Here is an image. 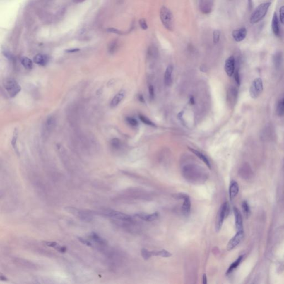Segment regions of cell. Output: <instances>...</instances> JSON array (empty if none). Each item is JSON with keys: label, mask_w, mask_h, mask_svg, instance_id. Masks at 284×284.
Listing matches in <instances>:
<instances>
[{"label": "cell", "mask_w": 284, "mask_h": 284, "mask_svg": "<svg viewBox=\"0 0 284 284\" xmlns=\"http://www.w3.org/2000/svg\"><path fill=\"white\" fill-rule=\"evenodd\" d=\"M182 174L184 178L192 184H201L208 178V174L201 167L189 164L185 165L182 168Z\"/></svg>", "instance_id": "cell-1"}, {"label": "cell", "mask_w": 284, "mask_h": 284, "mask_svg": "<svg viewBox=\"0 0 284 284\" xmlns=\"http://www.w3.org/2000/svg\"><path fill=\"white\" fill-rule=\"evenodd\" d=\"M160 18L165 28L170 31H172L174 26L173 16L172 12L167 7L163 6L161 8Z\"/></svg>", "instance_id": "cell-2"}, {"label": "cell", "mask_w": 284, "mask_h": 284, "mask_svg": "<svg viewBox=\"0 0 284 284\" xmlns=\"http://www.w3.org/2000/svg\"><path fill=\"white\" fill-rule=\"evenodd\" d=\"M230 206L228 202H225L221 205L218 212L215 221V230L217 232L221 230L225 219L229 214Z\"/></svg>", "instance_id": "cell-3"}, {"label": "cell", "mask_w": 284, "mask_h": 284, "mask_svg": "<svg viewBox=\"0 0 284 284\" xmlns=\"http://www.w3.org/2000/svg\"><path fill=\"white\" fill-rule=\"evenodd\" d=\"M270 5V2H266L261 4L259 6L250 17V22L254 24L261 21L266 15Z\"/></svg>", "instance_id": "cell-4"}, {"label": "cell", "mask_w": 284, "mask_h": 284, "mask_svg": "<svg viewBox=\"0 0 284 284\" xmlns=\"http://www.w3.org/2000/svg\"><path fill=\"white\" fill-rule=\"evenodd\" d=\"M3 85L11 97H15L21 90V87L16 80L8 78L4 80Z\"/></svg>", "instance_id": "cell-5"}, {"label": "cell", "mask_w": 284, "mask_h": 284, "mask_svg": "<svg viewBox=\"0 0 284 284\" xmlns=\"http://www.w3.org/2000/svg\"><path fill=\"white\" fill-rule=\"evenodd\" d=\"M263 90V82L260 78L254 79L250 85L249 92L253 99H256L261 94Z\"/></svg>", "instance_id": "cell-6"}, {"label": "cell", "mask_w": 284, "mask_h": 284, "mask_svg": "<svg viewBox=\"0 0 284 284\" xmlns=\"http://www.w3.org/2000/svg\"><path fill=\"white\" fill-rule=\"evenodd\" d=\"M174 197L177 199H183V203L182 207V214L187 218L189 217L191 212V200L189 196L184 193H178L175 195Z\"/></svg>", "instance_id": "cell-7"}, {"label": "cell", "mask_w": 284, "mask_h": 284, "mask_svg": "<svg viewBox=\"0 0 284 284\" xmlns=\"http://www.w3.org/2000/svg\"><path fill=\"white\" fill-rule=\"evenodd\" d=\"M103 214L107 216L110 217L116 220L123 221L131 222L133 220V218L128 214L122 213L118 211H114L113 209H106L103 212Z\"/></svg>", "instance_id": "cell-8"}, {"label": "cell", "mask_w": 284, "mask_h": 284, "mask_svg": "<svg viewBox=\"0 0 284 284\" xmlns=\"http://www.w3.org/2000/svg\"><path fill=\"white\" fill-rule=\"evenodd\" d=\"M66 211L69 213L72 214L74 216L79 218L81 220L84 221H90L92 219V216L88 212H85L82 210H79L77 208H74L72 207L66 208Z\"/></svg>", "instance_id": "cell-9"}, {"label": "cell", "mask_w": 284, "mask_h": 284, "mask_svg": "<svg viewBox=\"0 0 284 284\" xmlns=\"http://www.w3.org/2000/svg\"><path fill=\"white\" fill-rule=\"evenodd\" d=\"M244 237V232L243 230L237 231V233L234 235L231 240L229 242L227 245V250L228 251H231L242 242V239Z\"/></svg>", "instance_id": "cell-10"}, {"label": "cell", "mask_w": 284, "mask_h": 284, "mask_svg": "<svg viewBox=\"0 0 284 284\" xmlns=\"http://www.w3.org/2000/svg\"><path fill=\"white\" fill-rule=\"evenodd\" d=\"M225 71L229 77H232L235 71V58L233 56H230L227 58L225 63Z\"/></svg>", "instance_id": "cell-11"}, {"label": "cell", "mask_w": 284, "mask_h": 284, "mask_svg": "<svg viewBox=\"0 0 284 284\" xmlns=\"http://www.w3.org/2000/svg\"><path fill=\"white\" fill-rule=\"evenodd\" d=\"M135 216L138 218L142 220L148 222L155 221L158 219L159 217V213L158 212H155L152 214H146V213H137L135 214Z\"/></svg>", "instance_id": "cell-12"}, {"label": "cell", "mask_w": 284, "mask_h": 284, "mask_svg": "<svg viewBox=\"0 0 284 284\" xmlns=\"http://www.w3.org/2000/svg\"><path fill=\"white\" fill-rule=\"evenodd\" d=\"M247 35V30L246 28L242 27L238 30L233 31L232 33V36L234 40L237 42H241L243 41Z\"/></svg>", "instance_id": "cell-13"}, {"label": "cell", "mask_w": 284, "mask_h": 284, "mask_svg": "<svg viewBox=\"0 0 284 284\" xmlns=\"http://www.w3.org/2000/svg\"><path fill=\"white\" fill-rule=\"evenodd\" d=\"M234 214L235 216V226L237 231H241L243 230V223H242V215L239 211V209L234 207L233 209Z\"/></svg>", "instance_id": "cell-14"}, {"label": "cell", "mask_w": 284, "mask_h": 284, "mask_svg": "<svg viewBox=\"0 0 284 284\" xmlns=\"http://www.w3.org/2000/svg\"><path fill=\"white\" fill-rule=\"evenodd\" d=\"M237 97V90L234 87H230L227 94V100L230 105H233L235 104Z\"/></svg>", "instance_id": "cell-15"}, {"label": "cell", "mask_w": 284, "mask_h": 284, "mask_svg": "<svg viewBox=\"0 0 284 284\" xmlns=\"http://www.w3.org/2000/svg\"><path fill=\"white\" fill-rule=\"evenodd\" d=\"M173 71V67L169 65L165 70L164 73V83L166 86L169 87L172 83V73Z\"/></svg>", "instance_id": "cell-16"}, {"label": "cell", "mask_w": 284, "mask_h": 284, "mask_svg": "<svg viewBox=\"0 0 284 284\" xmlns=\"http://www.w3.org/2000/svg\"><path fill=\"white\" fill-rule=\"evenodd\" d=\"M125 95H126V92L124 90H122L121 91H119L113 97V98L111 101V104H110L111 107L114 108L118 105L125 97Z\"/></svg>", "instance_id": "cell-17"}, {"label": "cell", "mask_w": 284, "mask_h": 284, "mask_svg": "<svg viewBox=\"0 0 284 284\" xmlns=\"http://www.w3.org/2000/svg\"><path fill=\"white\" fill-rule=\"evenodd\" d=\"M239 185L236 181L232 180L229 187V197L230 199L232 200L237 196L239 193Z\"/></svg>", "instance_id": "cell-18"}, {"label": "cell", "mask_w": 284, "mask_h": 284, "mask_svg": "<svg viewBox=\"0 0 284 284\" xmlns=\"http://www.w3.org/2000/svg\"><path fill=\"white\" fill-rule=\"evenodd\" d=\"M188 149H189L190 150L191 152L194 153L196 157H198V158L200 159V160H201L204 163H205V164L207 165V167L211 169V163H210L209 159L205 156L204 154H203L202 153L198 151V150H196L195 149H194L193 148L189 147L188 148Z\"/></svg>", "instance_id": "cell-19"}, {"label": "cell", "mask_w": 284, "mask_h": 284, "mask_svg": "<svg viewBox=\"0 0 284 284\" xmlns=\"http://www.w3.org/2000/svg\"><path fill=\"white\" fill-rule=\"evenodd\" d=\"M271 27H272V30L274 32V35L276 36H278L280 34V26H279V20L276 12L274 13V16L273 17Z\"/></svg>", "instance_id": "cell-20"}, {"label": "cell", "mask_w": 284, "mask_h": 284, "mask_svg": "<svg viewBox=\"0 0 284 284\" xmlns=\"http://www.w3.org/2000/svg\"><path fill=\"white\" fill-rule=\"evenodd\" d=\"M48 61V57L46 55L38 54L36 55L33 58V62L38 65L45 66L47 63Z\"/></svg>", "instance_id": "cell-21"}, {"label": "cell", "mask_w": 284, "mask_h": 284, "mask_svg": "<svg viewBox=\"0 0 284 284\" xmlns=\"http://www.w3.org/2000/svg\"><path fill=\"white\" fill-rule=\"evenodd\" d=\"M240 174L244 179H249L252 177L253 172L248 165H244L240 170Z\"/></svg>", "instance_id": "cell-22"}, {"label": "cell", "mask_w": 284, "mask_h": 284, "mask_svg": "<svg viewBox=\"0 0 284 284\" xmlns=\"http://www.w3.org/2000/svg\"><path fill=\"white\" fill-rule=\"evenodd\" d=\"M44 244L49 247H53L59 252L62 253H66L67 251V247L64 246H61L58 243L54 242H45Z\"/></svg>", "instance_id": "cell-23"}, {"label": "cell", "mask_w": 284, "mask_h": 284, "mask_svg": "<svg viewBox=\"0 0 284 284\" xmlns=\"http://www.w3.org/2000/svg\"><path fill=\"white\" fill-rule=\"evenodd\" d=\"M152 256H160L163 258H169L172 256V254L169 252L168 251L165 250H153L151 251Z\"/></svg>", "instance_id": "cell-24"}, {"label": "cell", "mask_w": 284, "mask_h": 284, "mask_svg": "<svg viewBox=\"0 0 284 284\" xmlns=\"http://www.w3.org/2000/svg\"><path fill=\"white\" fill-rule=\"evenodd\" d=\"M200 3V9L201 11L204 13H208L211 12V3L208 0H201Z\"/></svg>", "instance_id": "cell-25"}, {"label": "cell", "mask_w": 284, "mask_h": 284, "mask_svg": "<svg viewBox=\"0 0 284 284\" xmlns=\"http://www.w3.org/2000/svg\"><path fill=\"white\" fill-rule=\"evenodd\" d=\"M242 259H243V256L242 255L240 256L233 263H232V265L229 266V268L227 269V270L226 271V274L228 275V274H230L233 271V270L234 269L237 268V266L240 265V264L241 263Z\"/></svg>", "instance_id": "cell-26"}, {"label": "cell", "mask_w": 284, "mask_h": 284, "mask_svg": "<svg viewBox=\"0 0 284 284\" xmlns=\"http://www.w3.org/2000/svg\"><path fill=\"white\" fill-rule=\"evenodd\" d=\"M276 114L279 117L284 116V97L279 100L277 105Z\"/></svg>", "instance_id": "cell-27"}, {"label": "cell", "mask_w": 284, "mask_h": 284, "mask_svg": "<svg viewBox=\"0 0 284 284\" xmlns=\"http://www.w3.org/2000/svg\"><path fill=\"white\" fill-rule=\"evenodd\" d=\"M21 63L25 69H31L33 67V62L30 58L26 57H23L21 58Z\"/></svg>", "instance_id": "cell-28"}, {"label": "cell", "mask_w": 284, "mask_h": 284, "mask_svg": "<svg viewBox=\"0 0 284 284\" xmlns=\"http://www.w3.org/2000/svg\"><path fill=\"white\" fill-rule=\"evenodd\" d=\"M90 237L92 240H93L94 242L100 244V245H103L105 244V241L101 237H100L95 232H92L90 235Z\"/></svg>", "instance_id": "cell-29"}, {"label": "cell", "mask_w": 284, "mask_h": 284, "mask_svg": "<svg viewBox=\"0 0 284 284\" xmlns=\"http://www.w3.org/2000/svg\"><path fill=\"white\" fill-rule=\"evenodd\" d=\"M282 62V55L280 52L276 53L274 57V63L276 69H278Z\"/></svg>", "instance_id": "cell-30"}, {"label": "cell", "mask_w": 284, "mask_h": 284, "mask_svg": "<svg viewBox=\"0 0 284 284\" xmlns=\"http://www.w3.org/2000/svg\"><path fill=\"white\" fill-rule=\"evenodd\" d=\"M141 255H142V258L146 260H147L149 259H150L152 256L151 251H149V250H148L147 249H146L145 248L142 249V250H141Z\"/></svg>", "instance_id": "cell-31"}, {"label": "cell", "mask_w": 284, "mask_h": 284, "mask_svg": "<svg viewBox=\"0 0 284 284\" xmlns=\"http://www.w3.org/2000/svg\"><path fill=\"white\" fill-rule=\"evenodd\" d=\"M54 119L53 118V117L48 118L46 123V126H45L46 129L47 131H50L52 128L53 126H54Z\"/></svg>", "instance_id": "cell-32"}, {"label": "cell", "mask_w": 284, "mask_h": 284, "mask_svg": "<svg viewBox=\"0 0 284 284\" xmlns=\"http://www.w3.org/2000/svg\"><path fill=\"white\" fill-rule=\"evenodd\" d=\"M242 208L244 215L247 218L250 214V208H249V205H248V203L246 201H243L242 204Z\"/></svg>", "instance_id": "cell-33"}, {"label": "cell", "mask_w": 284, "mask_h": 284, "mask_svg": "<svg viewBox=\"0 0 284 284\" xmlns=\"http://www.w3.org/2000/svg\"><path fill=\"white\" fill-rule=\"evenodd\" d=\"M139 119H141V121L143 123H144V124H146L147 125H148V126H155V124L153 123V122L151 121L150 119H149L146 117L143 116V115H139Z\"/></svg>", "instance_id": "cell-34"}, {"label": "cell", "mask_w": 284, "mask_h": 284, "mask_svg": "<svg viewBox=\"0 0 284 284\" xmlns=\"http://www.w3.org/2000/svg\"><path fill=\"white\" fill-rule=\"evenodd\" d=\"M111 146L114 149H118L121 146V142L119 139L117 138H114L112 139L111 141Z\"/></svg>", "instance_id": "cell-35"}, {"label": "cell", "mask_w": 284, "mask_h": 284, "mask_svg": "<svg viewBox=\"0 0 284 284\" xmlns=\"http://www.w3.org/2000/svg\"><path fill=\"white\" fill-rule=\"evenodd\" d=\"M213 42L214 44L218 43L220 37V32L218 30H215L213 32Z\"/></svg>", "instance_id": "cell-36"}, {"label": "cell", "mask_w": 284, "mask_h": 284, "mask_svg": "<svg viewBox=\"0 0 284 284\" xmlns=\"http://www.w3.org/2000/svg\"><path fill=\"white\" fill-rule=\"evenodd\" d=\"M126 121L131 126H136L138 124V122L137 120L132 117H127L126 118Z\"/></svg>", "instance_id": "cell-37"}, {"label": "cell", "mask_w": 284, "mask_h": 284, "mask_svg": "<svg viewBox=\"0 0 284 284\" xmlns=\"http://www.w3.org/2000/svg\"><path fill=\"white\" fill-rule=\"evenodd\" d=\"M139 25H140V26L141 27L142 30H147L148 27L146 20L144 18H141L139 21Z\"/></svg>", "instance_id": "cell-38"}, {"label": "cell", "mask_w": 284, "mask_h": 284, "mask_svg": "<svg viewBox=\"0 0 284 284\" xmlns=\"http://www.w3.org/2000/svg\"><path fill=\"white\" fill-rule=\"evenodd\" d=\"M78 239H79V241L81 242H82V244H83L84 245H85L88 247H93V244L91 242H90L89 240H87V239H83L82 237H78Z\"/></svg>", "instance_id": "cell-39"}, {"label": "cell", "mask_w": 284, "mask_h": 284, "mask_svg": "<svg viewBox=\"0 0 284 284\" xmlns=\"http://www.w3.org/2000/svg\"><path fill=\"white\" fill-rule=\"evenodd\" d=\"M17 136H18V133L17 131H15L13 133V136L12 140V145L16 150L17 149H16V142H17Z\"/></svg>", "instance_id": "cell-40"}, {"label": "cell", "mask_w": 284, "mask_h": 284, "mask_svg": "<svg viewBox=\"0 0 284 284\" xmlns=\"http://www.w3.org/2000/svg\"><path fill=\"white\" fill-rule=\"evenodd\" d=\"M280 19L281 22L284 25V6H283L280 8Z\"/></svg>", "instance_id": "cell-41"}, {"label": "cell", "mask_w": 284, "mask_h": 284, "mask_svg": "<svg viewBox=\"0 0 284 284\" xmlns=\"http://www.w3.org/2000/svg\"><path fill=\"white\" fill-rule=\"evenodd\" d=\"M234 78H235V81H236L237 85L238 86H239L240 85V74H239V72L238 70L235 71V75H234Z\"/></svg>", "instance_id": "cell-42"}, {"label": "cell", "mask_w": 284, "mask_h": 284, "mask_svg": "<svg viewBox=\"0 0 284 284\" xmlns=\"http://www.w3.org/2000/svg\"><path fill=\"white\" fill-rule=\"evenodd\" d=\"M149 97L151 100H153L154 97V89L152 85H150L149 87Z\"/></svg>", "instance_id": "cell-43"}, {"label": "cell", "mask_w": 284, "mask_h": 284, "mask_svg": "<svg viewBox=\"0 0 284 284\" xmlns=\"http://www.w3.org/2000/svg\"><path fill=\"white\" fill-rule=\"evenodd\" d=\"M117 46V44L116 41L112 42L110 47V52L111 53L114 52L116 51Z\"/></svg>", "instance_id": "cell-44"}, {"label": "cell", "mask_w": 284, "mask_h": 284, "mask_svg": "<svg viewBox=\"0 0 284 284\" xmlns=\"http://www.w3.org/2000/svg\"><path fill=\"white\" fill-rule=\"evenodd\" d=\"M108 32H112V33H117V34H119V35H123L124 33L123 32L121 31H119L117 29H115V28H109L108 30Z\"/></svg>", "instance_id": "cell-45"}, {"label": "cell", "mask_w": 284, "mask_h": 284, "mask_svg": "<svg viewBox=\"0 0 284 284\" xmlns=\"http://www.w3.org/2000/svg\"><path fill=\"white\" fill-rule=\"evenodd\" d=\"M138 100H139L140 102H142V103H144L145 102L144 98V97H143V96L142 95H138Z\"/></svg>", "instance_id": "cell-46"}, {"label": "cell", "mask_w": 284, "mask_h": 284, "mask_svg": "<svg viewBox=\"0 0 284 284\" xmlns=\"http://www.w3.org/2000/svg\"><path fill=\"white\" fill-rule=\"evenodd\" d=\"M203 283L204 284H207V277L205 274H204L203 276Z\"/></svg>", "instance_id": "cell-47"}, {"label": "cell", "mask_w": 284, "mask_h": 284, "mask_svg": "<svg viewBox=\"0 0 284 284\" xmlns=\"http://www.w3.org/2000/svg\"><path fill=\"white\" fill-rule=\"evenodd\" d=\"M78 51H79V49L76 48V49H69V50H67V52H77Z\"/></svg>", "instance_id": "cell-48"}, {"label": "cell", "mask_w": 284, "mask_h": 284, "mask_svg": "<svg viewBox=\"0 0 284 284\" xmlns=\"http://www.w3.org/2000/svg\"><path fill=\"white\" fill-rule=\"evenodd\" d=\"M190 102L191 105H194V97H191L190 98Z\"/></svg>", "instance_id": "cell-49"}, {"label": "cell", "mask_w": 284, "mask_h": 284, "mask_svg": "<svg viewBox=\"0 0 284 284\" xmlns=\"http://www.w3.org/2000/svg\"><path fill=\"white\" fill-rule=\"evenodd\" d=\"M84 1H85V0H73V2L76 4H79V3H82V2H84Z\"/></svg>", "instance_id": "cell-50"}, {"label": "cell", "mask_w": 284, "mask_h": 284, "mask_svg": "<svg viewBox=\"0 0 284 284\" xmlns=\"http://www.w3.org/2000/svg\"><path fill=\"white\" fill-rule=\"evenodd\" d=\"M248 3H249V5L250 6V8H251L252 4V0H248Z\"/></svg>", "instance_id": "cell-51"}, {"label": "cell", "mask_w": 284, "mask_h": 284, "mask_svg": "<svg viewBox=\"0 0 284 284\" xmlns=\"http://www.w3.org/2000/svg\"><path fill=\"white\" fill-rule=\"evenodd\" d=\"M1 279L2 280H7V279H6V278H5V276H3V275H1Z\"/></svg>", "instance_id": "cell-52"}]
</instances>
